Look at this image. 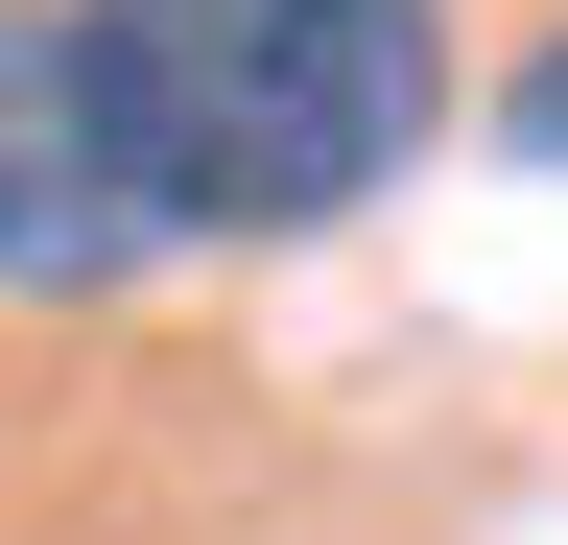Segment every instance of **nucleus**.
Listing matches in <instances>:
<instances>
[{
	"mask_svg": "<svg viewBox=\"0 0 568 545\" xmlns=\"http://www.w3.org/2000/svg\"><path fill=\"white\" fill-rule=\"evenodd\" d=\"M142 238H332L450 143V0H71Z\"/></svg>",
	"mask_w": 568,
	"mask_h": 545,
	"instance_id": "nucleus-1",
	"label": "nucleus"
},
{
	"mask_svg": "<svg viewBox=\"0 0 568 545\" xmlns=\"http://www.w3.org/2000/svg\"><path fill=\"white\" fill-rule=\"evenodd\" d=\"M142 166L95 119V48H71V0H0V309H95L142 285Z\"/></svg>",
	"mask_w": 568,
	"mask_h": 545,
	"instance_id": "nucleus-2",
	"label": "nucleus"
},
{
	"mask_svg": "<svg viewBox=\"0 0 568 545\" xmlns=\"http://www.w3.org/2000/svg\"><path fill=\"white\" fill-rule=\"evenodd\" d=\"M497 143H521V166H568V48H545L521 95H497Z\"/></svg>",
	"mask_w": 568,
	"mask_h": 545,
	"instance_id": "nucleus-3",
	"label": "nucleus"
}]
</instances>
